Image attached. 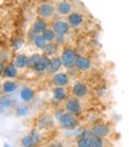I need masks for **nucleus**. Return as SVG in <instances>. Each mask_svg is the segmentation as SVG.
<instances>
[{
    "mask_svg": "<svg viewBox=\"0 0 129 147\" xmlns=\"http://www.w3.org/2000/svg\"><path fill=\"white\" fill-rule=\"evenodd\" d=\"M60 58H62L63 67H65L67 69H72V68H75L76 61L78 58V55H77V52L73 49L67 48V49L63 50Z\"/></svg>",
    "mask_w": 129,
    "mask_h": 147,
    "instance_id": "nucleus-1",
    "label": "nucleus"
},
{
    "mask_svg": "<svg viewBox=\"0 0 129 147\" xmlns=\"http://www.w3.org/2000/svg\"><path fill=\"white\" fill-rule=\"evenodd\" d=\"M58 122H59L60 127L64 128V129H75L78 125L76 115L68 113V112H64L62 114V116L58 119Z\"/></svg>",
    "mask_w": 129,
    "mask_h": 147,
    "instance_id": "nucleus-2",
    "label": "nucleus"
},
{
    "mask_svg": "<svg viewBox=\"0 0 129 147\" xmlns=\"http://www.w3.org/2000/svg\"><path fill=\"white\" fill-rule=\"evenodd\" d=\"M65 110L68 113H71L73 115H81L82 114V105L79 102L78 97H70L67 98V102H65Z\"/></svg>",
    "mask_w": 129,
    "mask_h": 147,
    "instance_id": "nucleus-3",
    "label": "nucleus"
},
{
    "mask_svg": "<svg viewBox=\"0 0 129 147\" xmlns=\"http://www.w3.org/2000/svg\"><path fill=\"white\" fill-rule=\"evenodd\" d=\"M38 16L40 18H44V19H50L54 16V12H56V6H53L50 3H44L42 5H39L38 7Z\"/></svg>",
    "mask_w": 129,
    "mask_h": 147,
    "instance_id": "nucleus-4",
    "label": "nucleus"
},
{
    "mask_svg": "<svg viewBox=\"0 0 129 147\" xmlns=\"http://www.w3.org/2000/svg\"><path fill=\"white\" fill-rule=\"evenodd\" d=\"M70 24L68 23V20H62V19H57L52 23V29L57 34H68L70 32Z\"/></svg>",
    "mask_w": 129,
    "mask_h": 147,
    "instance_id": "nucleus-5",
    "label": "nucleus"
},
{
    "mask_svg": "<svg viewBox=\"0 0 129 147\" xmlns=\"http://www.w3.org/2000/svg\"><path fill=\"white\" fill-rule=\"evenodd\" d=\"M71 93H72V95L75 97L82 98V97H85L88 95L89 89H88V87L84 83H82V82H76V83L72 86Z\"/></svg>",
    "mask_w": 129,
    "mask_h": 147,
    "instance_id": "nucleus-6",
    "label": "nucleus"
},
{
    "mask_svg": "<svg viewBox=\"0 0 129 147\" xmlns=\"http://www.w3.org/2000/svg\"><path fill=\"white\" fill-rule=\"evenodd\" d=\"M52 83L54 86H60V87H65L70 83V76L67 72H56L53 74L52 77Z\"/></svg>",
    "mask_w": 129,
    "mask_h": 147,
    "instance_id": "nucleus-7",
    "label": "nucleus"
},
{
    "mask_svg": "<svg viewBox=\"0 0 129 147\" xmlns=\"http://www.w3.org/2000/svg\"><path fill=\"white\" fill-rule=\"evenodd\" d=\"M83 22H84V18H83V16L79 12H71L68 16V23L73 29H77V27L82 26Z\"/></svg>",
    "mask_w": 129,
    "mask_h": 147,
    "instance_id": "nucleus-8",
    "label": "nucleus"
},
{
    "mask_svg": "<svg viewBox=\"0 0 129 147\" xmlns=\"http://www.w3.org/2000/svg\"><path fill=\"white\" fill-rule=\"evenodd\" d=\"M56 12L59 16H69L72 12V4L70 1H58L56 4Z\"/></svg>",
    "mask_w": 129,
    "mask_h": 147,
    "instance_id": "nucleus-9",
    "label": "nucleus"
},
{
    "mask_svg": "<svg viewBox=\"0 0 129 147\" xmlns=\"http://www.w3.org/2000/svg\"><path fill=\"white\" fill-rule=\"evenodd\" d=\"M52 94H53V102H62V101L67 100L68 98V90L60 87V86H56L52 90Z\"/></svg>",
    "mask_w": 129,
    "mask_h": 147,
    "instance_id": "nucleus-10",
    "label": "nucleus"
},
{
    "mask_svg": "<svg viewBox=\"0 0 129 147\" xmlns=\"http://www.w3.org/2000/svg\"><path fill=\"white\" fill-rule=\"evenodd\" d=\"M50 61H51V58H49V56H46V55H43V56L40 57V59H39V62L37 63V65L33 69L34 72H37V74H44L45 71H48Z\"/></svg>",
    "mask_w": 129,
    "mask_h": 147,
    "instance_id": "nucleus-11",
    "label": "nucleus"
},
{
    "mask_svg": "<svg viewBox=\"0 0 129 147\" xmlns=\"http://www.w3.org/2000/svg\"><path fill=\"white\" fill-rule=\"evenodd\" d=\"M91 133H93V135L98 138H105L109 134V127L103 123H97L91 128Z\"/></svg>",
    "mask_w": 129,
    "mask_h": 147,
    "instance_id": "nucleus-12",
    "label": "nucleus"
},
{
    "mask_svg": "<svg viewBox=\"0 0 129 147\" xmlns=\"http://www.w3.org/2000/svg\"><path fill=\"white\" fill-rule=\"evenodd\" d=\"M48 29V23L45 22L44 18H37L32 25V31L36 33H43L45 30Z\"/></svg>",
    "mask_w": 129,
    "mask_h": 147,
    "instance_id": "nucleus-13",
    "label": "nucleus"
},
{
    "mask_svg": "<svg viewBox=\"0 0 129 147\" xmlns=\"http://www.w3.org/2000/svg\"><path fill=\"white\" fill-rule=\"evenodd\" d=\"M75 68L81 70V71H87L91 68V62L89 58L87 57H83V56H78L76 64H75Z\"/></svg>",
    "mask_w": 129,
    "mask_h": 147,
    "instance_id": "nucleus-14",
    "label": "nucleus"
},
{
    "mask_svg": "<svg viewBox=\"0 0 129 147\" xmlns=\"http://www.w3.org/2000/svg\"><path fill=\"white\" fill-rule=\"evenodd\" d=\"M42 50H43V53L46 55V56H53V55L57 53L58 44L56 42H46V44L44 45V48Z\"/></svg>",
    "mask_w": 129,
    "mask_h": 147,
    "instance_id": "nucleus-15",
    "label": "nucleus"
},
{
    "mask_svg": "<svg viewBox=\"0 0 129 147\" xmlns=\"http://www.w3.org/2000/svg\"><path fill=\"white\" fill-rule=\"evenodd\" d=\"M62 65H63L62 58L60 57H53L50 61L49 68H48V72L49 74H56V72H58V70L60 69Z\"/></svg>",
    "mask_w": 129,
    "mask_h": 147,
    "instance_id": "nucleus-16",
    "label": "nucleus"
},
{
    "mask_svg": "<svg viewBox=\"0 0 129 147\" xmlns=\"http://www.w3.org/2000/svg\"><path fill=\"white\" fill-rule=\"evenodd\" d=\"M4 76L8 78H14L18 76V68L14 63H10L4 68Z\"/></svg>",
    "mask_w": 129,
    "mask_h": 147,
    "instance_id": "nucleus-17",
    "label": "nucleus"
},
{
    "mask_svg": "<svg viewBox=\"0 0 129 147\" xmlns=\"http://www.w3.org/2000/svg\"><path fill=\"white\" fill-rule=\"evenodd\" d=\"M20 98L24 102H30L34 98V91L30 87H25L20 90Z\"/></svg>",
    "mask_w": 129,
    "mask_h": 147,
    "instance_id": "nucleus-18",
    "label": "nucleus"
},
{
    "mask_svg": "<svg viewBox=\"0 0 129 147\" xmlns=\"http://www.w3.org/2000/svg\"><path fill=\"white\" fill-rule=\"evenodd\" d=\"M38 126H39V128H43V129H49V128H51L53 126L52 117L50 115H44L39 120Z\"/></svg>",
    "mask_w": 129,
    "mask_h": 147,
    "instance_id": "nucleus-19",
    "label": "nucleus"
},
{
    "mask_svg": "<svg viewBox=\"0 0 129 147\" xmlns=\"http://www.w3.org/2000/svg\"><path fill=\"white\" fill-rule=\"evenodd\" d=\"M27 61H29V57L25 56V55H17L15 58H14V64L17 65L18 69H23V68H26L27 65Z\"/></svg>",
    "mask_w": 129,
    "mask_h": 147,
    "instance_id": "nucleus-20",
    "label": "nucleus"
},
{
    "mask_svg": "<svg viewBox=\"0 0 129 147\" xmlns=\"http://www.w3.org/2000/svg\"><path fill=\"white\" fill-rule=\"evenodd\" d=\"M3 91L5 94H11V93H13V91H15L17 90V88H18V84L15 83V82H12V81H7V82H5V83L3 84Z\"/></svg>",
    "mask_w": 129,
    "mask_h": 147,
    "instance_id": "nucleus-21",
    "label": "nucleus"
},
{
    "mask_svg": "<svg viewBox=\"0 0 129 147\" xmlns=\"http://www.w3.org/2000/svg\"><path fill=\"white\" fill-rule=\"evenodd\" d=\"M32 42L36 45V48H38V49H43L44 45L46 44V40L44 39V37H43L42 33H36L33 36V38H32Z\"/></svg>",
    "mask_w": 129,
    "mask_h": 147,
    "instance_id": "nucleus-22",
    "label": "nucleus"
},
{
    "mask_svg": "<svg viewBox=\"0 0 129 147\" xmlns=\"http://www.w3.org/2000/svg\"><path fill=\"white\" fill-rule=\"evenodd\" d=\"M40 57H42V56H40L39 53H33L31 57H29V61H27L26 68H27V69H34V67L37 65V63L39 62Z\"/></svg>",
    "mask_w": 129,
    "mask_h": 147,
    "instance_id": "nucleus-23",
    "label": "nucleus"
},
{
    "mask_svg": "<svg viewBox=\"0 0 129 147\" xmlns=\"http://www.w3.org/2000/svg\"><path fill=\"white\" fill-rule=\"evenodd\" d=\"M42 34H43L44 39L46 42H54V39H56V36H57V33L53 31V29H46Z\"/></svg>",
    "mask_w": 129,
    "mask_h": 147,
    "instance_id": "nucleus-24",
    "label": "nucleus"
},
{
    "mask_svg": "<svg viewBox=\"0 0 129 147\" xmlns=\"http://www.w3.org/2000/svg\"><path fill=\"white\" fill-rule=\"evenodd\" d=\"M104 141H103V138H98L93 135L90 138V147H102L104 146Z\"/></svg>",
    "mask_w": 129,
    "mask_h": 147,
    "instance_id": "nucleus-25",
    "label": "nucleus"
},
{
    "mask_svg": "<svg viewBox=\"0 0 129 147\" xmlns=\"http://www.w3.org/2000/svg\"><path fill=\"white\" fill-rule=\"evenodd\" d=\"M13 106V100H11L10 97H1L0 98V107L1 108H11Z\"/></svg>",
    "mask_w": 129,
    "mask_h": 147,
    "instance_id": "nucleus-26",
    "label": "nucleus"
},
{
    "mask_svg": "<svg viewBox=\"0 0 129 147\" xmlns=\"http://www.w3.org/2000/svg\"><path fill=\"white\" fill-rule=\"evenodd\" d=\"M22 145L25 146V147H32V146H36L37 144L34 142V140L32 139V136L29 134V135H26L23 138V140H22Z\"/></svg>",
    "mask_w": 129,
    "mask_h": 147,
    "instance_id": "nucleus-27",
    "label": "nucleus"
},
{
    "mask_svg": "<svg viewBox=\"0 0 129 147\" xmlns=\"http://www.w3.org/2000/svg\"><path fill=\"white\" fill-rule=\"evenodd\" d=\"M77 146H79V147H90V138L78 136Z\"/></svg>",
    "mask_w": 129,
    "mask_h": 147,
    "instance_id": "nucleus-28",
    "label": "nucleus"
},
{
    "mask_svg": "<svg viewBox=\"0 0 129 147\" xmlns=\"http://www.w3.org/2000/svg\"><path fill=\"white\" fill-rule=\"evenodd\" d=\"M30 135L32 136V139L34 140V142H36V144H39V142H40L42 136H40L39 132L37 131V129H32V131H31V133H30Z\"/></svg>",
    "mask_w": 129,
    "mask_h": 147,
    "instance_id": "nucleus-29",
    "label": "nucleus"
},
{
    "mask_svg": "<svg viewBox=\"0 0 129 147\" xmlns=\"http://www.w3.org/2000/svg\"><path fill=\"white\" fill-rule=\"evenodd\" d=\"M27 113H29V107H26V106L19 107V108L17 109V112H15L17 116H24V115H26Z\"/></svg>",
    "mask_w": 129,
    "mask_h": 147,
    "instance_id": "nucleus-30",
    "label": "nucleus"
},
{
    "mask_svg": "<svg viewBox=\"0 0 129 147\" xmlns=\"http://www.w3.org/2000/svg\"><path fill=\"white\" fill-rule=\"evenodd\" d=\"M12 47H13L14 50L20 49V48L23 47V40H22V39H15V40L13 42V44H12Z\"/></svg>",
    "mask_w": 129,
    "mask_h": 147,
    "instance_id": "nucleus-31",
    "label": "nucleus"
},
{
    "mask_svg": "<svg viewBox=\"0 0 129 147\" xmlns=\"http://www.w3.org/2000/svg\"><path fill=\"white\" fill-rule=\"evenodd\" d=\"M63 113H64L63 110H57V112L54 113V116H56V119H57V120H58V119L62 116V114H63Z\"/></svg>",
    "mask_w": 129,
    "mask_h": 147,
    "instance_id": "nucleus-32",
    "label": "nucleus"
},
{
    "mask_svg": "<svg viewBox=\"0 0 129 147\" xmlns=\"http://www.w3.org/2000/svg\"><path fill=\"white\" fill-rule=\"evenodd\" d=\"M4 68H5V67H4V63L0 61V75H1V74L4 72Z\"/></svg>",
    "mask_w": 129,
    "mask_h": 147,
    "instance_id": "nucleus-33",
    "label": "nucleus"
}]
</instances>
